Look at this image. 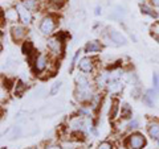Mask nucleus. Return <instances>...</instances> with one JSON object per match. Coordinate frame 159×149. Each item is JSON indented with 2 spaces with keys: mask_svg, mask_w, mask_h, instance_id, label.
Here are the masks:
<instances>
[{
  "mask_svg": "<svg viewBox=\"0 0 159 149\" xmlns=\"http://www.w3.org/2000/svg\"><path fill=\"white\" fill-rule=\"evenodd\" d=\"M74 84H76V88H90V87H93L88 74H84V73H78L76 75V78H74Z\"/></svg>",
  "mask_w": 159,
  "mask_h": 149,
  "instance_id": "nucleus-12",
  "label": "nucleus"
},
{
  "mask_svg": "<svg viewBox=\"0 0 159 149\" xmlns=\"http://www.w3.org/2000/svg\"><path fill=\"white\" fill-rule=\"evenodd\" d=\"M157 92L158 91L155 90V88H150V90H147L145 94H143L142 100H143V103H145L147 107H154V106H155Z\"/></svg>",
  "mask_w": 159,
  "mask_h": 149,
  "instance_id": "nucleus-14",
  "label": "nucleus"
},
{
  "mask_svg": "<svg viewBox=\"0 0 159 149\" xmlns=\"http://www.w3.org/2000/svg\"><path fill=\"white\" fill-rule=\"evenodd\" d=\"M138 128H139V121L137 120V119H133V120H130L127 123V131L134 132L135 130H138Z\"/></svg>",
  "mask_w": 159,
  "mask_h": 149,
  "instance_id": "nucleus-24",
  "label": "nucleus"
},
{
  "mask_svg": "<svg viewBox=\"0 0 159 149\" xmlns=\"http://www.w3.org/2000/svg\"><path fill=\"white\" fill-rule=\"evenodd\" d=\"M133 116V111H131V107L129 106L127 103H123L121 106V117L123 120H126V119H130Z\"/></svg>",
  "mask_w": 159,
  "mask_h": 149,
  "instance_id": "nucleus-20",
  "label": "nucleus"
},
{
  "mask_svg": "<svg viewBox=\"0 0 159 149\" xmlns=\"http://www.w3.org/2000/svg\"><path fill=\"white\" fill-rule=\"evenodd\" d=\"M61 86H62V82H61V81L54 82V83L52 84V86H51V90H49V95H51V96L57 95L58 91L61 90Z\"/></svg>",
  "mask_w": 159,
  "mask_h": 149,
  "instance_id": "nucleus-23",
  "label": "nucleus"
},
{
  "mask_svg": "<svg viewBox=\"0 0 159 149\" xmlns=\"http://www.w3.org/2000/svg\"><path fill=\"white\" fill-rule=\"evenodd\" d=\"M146 131H147V135L150 136L154 141H157L159 144V120H157V119H150V120L147 121Z\"/></svg>",
  "mask_w": 159,
  "mask_h": 149,
  "instance_id": "nucleus-11",
  "label": "nucleus"
},
{
  "mask_svg": "<svg viewBox=\"0 0 159 149\" xmlns=\"http://www.w3.org/2000/svg\"><path fill=\"white\" fill-rule=\"evenodd\" d=\"M44 149H64V148H62L61 144H54V143H52V144H47V145L44 147Z\"/></svg>",
  "mask_w": 159,
  "mask_h": 149,
  "instance_id": "nucleus-28",
  "label": "nucleus"
},
{
  "mask_svg": "<svg viewBox=\"0 0 159 149\" xmlns=\"http://www.w3.org/2000/svg\"><path fill=\"white\" fill-rule=\"evenodd\" d=\"M31 12H39L40 9V0H20Z\"/></svg>",
  "mask_w": 159,
  "mask_h": 149,
  "instance_id": "nucleus-19",
  "label": "nucleus"
},
{
  "mask_svg": "<svg viewBox=\"0 0 159 149\" xmlns=\"http://www.w3.org/2000/svg\"><path fill=\"white\" fill-rule=\"evenodd\" d=\"M102 44L97 41V40H93V41H89L86 42L85 48H84V52L86 54H97V53H101L102 52Z\"/></svg>",
  "mask_w": 159,
  "mask_h": 149,
  "instance_id": "nucleus-13",
  "label": "nucleus"
},
{
  "mask_svg": "<svg viewBox=\"0 0 159 149\" xmlns=\"http://www.w3.org/2000/svg\"><path fill=\"white\" fill-rule=\"evenodd\" d=\"M99 13H101V12H99V7H97V8H96V15H97V16H98V15H99Z\"/></svg>",
  "mask_w": 159,
  "mask_h": 149,
  "instance_id": "nucleus-30",
  "label": "nucleus"
},
{
  "mask_svg": "<svg viewBox=\"0 0 159 149\" xmlns=\"http://www.w3.org/2000/svg\"><path fill=\"white\" fill-rule=\"evenodd\" d=\"M151 32H152V36H159V21H157V23L152 24Z\"/></svg>",
  "mask_w": 159,
  "mask_h": 149,
  "instance_id": "nucleus-27",
  "label": "nucleus"
},
{
  "mask_svg": "<svg viewBox=\"0 0 159 149\" xmlns=\"http://www.w3.org/2000/svg\"><path fill=\"white\" fill-rule=\"evenodd\" d=\"M9 34H11L13 42H24L28 36V29L23 24H13L9 29Z\"/></svg>",
  "mask_w": 159,
  "mask_h": 149,
  "instance_id": "nucleus-5",
  "label": "nucleus"
},
{
  "mask_svg": "<svg viewBox=\"0 0 159 149\" xmlns=\"http://www.w3.org/2000/svg\"><path fill=\"white\" fill-rule=\"evenodd\" d=\"M27 88H28V86L23 81L15 82V86L12 88V90H13V95L15 96H23V94L27 91Z\"/></svg>",
  "mask_w": 159,
  "mask_h": 149,
  "instance_id": "nucleus-17",
  "label": "nucleus"
},
{
  "mask_svg": "<svg viewBox=\"0 0 159 149\" xmlns=\"http://www.w3.org/2000/svg\"><path fill=\"white\" fill-rule=\"evenodd\" d=\"M19 21H20V16L15 6L7 8L6 11H2V27H4V23H11L13 25V24H17Z\"/></svg>",
  "mask_w": 159,
  "mask_h": 149,
  "instance_id": "nucleus-9",
  "label": "nucleus"
},
{
  "mask_svg": "<svg viewBox=\"0 0 159 149\" xmlns=\"http://www.w3.org/2000/svg\"><path fill=\"white\" fill-rule=\"evenodd\" d=\"M119 112H121V104H119V100L117 98H114V99H111L110 110H109V119H110V121L116 120L119 115Z\"/></svg>",
  "mask_w": 159,
  "mask_h": 149,
  "instance_id": "nucleus-15",
  "label": "nucleus"
},
{
  "mask_svg": "<svg viewBox=\"0 0 159 149\" xmlns=\"http://www.w3.org/2000/svg\"><path fill=\"white\" fill-rule=\"evenodd\" d=\"M96 66H97V63H96V59H94L93 57H82V58H80V61H78V70L84 73V74H93L94 71H96Z\"/></svg>",
  "mask_w": 159,
  "mask_h": 149,
  "instance_id": "nucleus-7",
  "label": "nucleus"
},
{
  "mask_svg": "<svg viewBox=\"0 0 159 149\" xmlns=\"http://www.w3.org/2000/svg\"><path fill=\"white\" fill-rule=\"evenodd\" d=\"M15 7H16V9H17V12H19V16H20V21H21V24L23 25H25V27H28V25H31L32 24V20H33V12H31L29 9L24 6V4L20 2L17 3H15Z\"/></svg>",
  "mask_w": 159,
  "mask_h": 149,
  "instance_id": "nucleus-8",
  "label": "nucleus"
},
{
  "mask_svg": "<svg viewBox=\"0 0 159 149\" xmlns=\"http://www.w3.org/2000/svg\"><path fill=\"white\" fill-rule=\"evenodd\" d=\"M96 149H114V144L110 141H102L98 144Z\"/></svg>",
  "mask_w": 159,
  "mask_h": 149,
  "instance_id": "nucleus-25",
  "label": "nucleus"
},
{
  "mask_svg": "<svg viewBox=\"0 0 159 149\" xmlns=\"http://www.w3.org/2000/svg\"><path fill=\"white\" fill-rule=\"evenodd\" d=\"M40 2H41V3H48L49 0H40Z\"/></svg>",
  "mask_w": 159,
  "mask_h": 149,
  "instance_id": "nucleus-31",
  "label": "nucleus"
},
{
  "mask_svg": "<svg viewBox=\"0 0 159 149\" xmlns=\"http://www.w3.org/2000/svg\"><path fill=\"white\" fill-rule=\"evenodd\" d=\"M152 82H154V88L159 92V74L157 73H154V75H152Z\"/></svg>",
  "mask_w": 159,
  "mask_h": 149,
  "instance_id": "nucleus-26",
  "label": "nucleus"
},
{
  "mask_svg": "<svg viewBox=\"0 0 159 149\" xmlns=\"http://www.w3.org/2000/svg\"><path fill=\"white\" fill-rule=\"evenodd\" d=\"M146 144V137L141 132H130V135L126 136V138L123 140V147L126 149H143Z\"/></svg>",
  "mask_w": 159,
  "mask_h": 149,
  "instance_id": "nucleus-3",
  "label": "nucleus"
},
{
  "mask_svg": "<svg viewBox=\"0 0 159 149\" xmlns=\"http://www.w3.org/2000/svg\"><path fill=\"white\" fill-rule=\"evenodd\" d=\"M81 49H78V50L74 53V56H73V58H72V63H70V67H69V73H73V70H74V67H76L77 65H78V61H80V56H81Z\"/></svg>",
  "mask_w": 159,
  "mask_h": 149,
  "instance_id": "nucleus-22",
  "label": "nucleus"
},
{
  "mask_svg": "<svg viewBox=\"0 0 159 149\" xmlns=\"http://www.w3.org/2000/svg\"><path fill=\"white\" fill-rule=\"evenodd\" d=\"M106 90L111 94V95H117V94L122 92L123 90V83L121 82V79H114V81H110L106 86Z\"/></svg>",
  "mask_w": 159,
  "mask_h": 149,
  "instance_id": "nucleus-16",
  "label": "nucleus"
},
{
  "mask_svg": "<svg viewBox=\"0 0 159 149\" xmlns=\"http://www.w3.org/2000/svg\"><path fill=\"white\" fill-rule=\"evenodd\" d=\"M66 37H68V33H65V32H61V33H57V34H53V36L48 37L47 48H48V50L51 52L52 56L58 58L64 54V52H65Z\"/></svg>",
  "mask_w": 159,
  "mask_h": 149,
  "instance_id": "nucleus-1",
  "label": "nucleus"
},
{
  "mask_svg": "<svg viewBox=\"0 0 159 149\" xmlns=\"http://www.w3.org/2000/svg\"><path fill=\"white\" fill-rule=\"evenodd\" d=\"M96 96V94L93 91V87L90 88H76L74 90V98L76 100L81 104H90L92 100Z\"/></svg>",
  "mask_w": 159,
  "mask_h": 149,
  "instance_id": "nucleus-6",
  "label": "nucleus"
},
{
  "mask_svg": "<svg viewBox=\"0 0 159 149\" xmlns=\"http://www.w3.org/2000/svg\"><path fill=\"white\" fill-rule=\"evenodd\" d=\"M66 3V0H49L48 2V6L51 7L52 9H56V11H58V9H61L64 7V4Z\"/></svg>",
  "mask_w": 159,
  "mask_h": 149,
  "instance_id": "nucleus-21",
  "label": "nucleus"
},
{
  "mask_svg": "<svg viewBox=\"0 0 159 149\" xmlns=\"http://www.w3.org/2000/svg\"><path fill=\"white\" fill-rule=\"evenodd\" d=\"M32 149H37V148H32Z\"/></svg>",
  "mask_w": 159,
  "mask_h": 149,
  "instance_id": "nucleus-32",
  "label": "nucleus"
},
{
  "mask_svg": "<svg viewBox=\"0 0 159 149\" xmlns=\"http://www.w3.org/2000/svg\"><path fill=\"white\" fill-rule=\"evenodd\" d=\"M150 6L154 7V8H159V0H148Z\"/></svg>",
  "mask_w": 159,
  "mask_h": 149,
  "instance_id": "nucleus-29",
  "label": "nucleus"
},
{
  "mask_svg": "<svg viewBox=\"0 0 159 149\" xmlns=\"http://www.w3.org/2000/svg\"><path fill=\"white\" fill-rule=\"evenodd\" d=\"M49 66H51V58H49V56H47L45 53H39L31 67H32V71L36 75H41L43 73H45L48 70Z\"/></svg>",
  "mask_w": 159,
  "mask_h": 149,
  "instance_id": "nucleus-4",
  "label": "nucleus"
},
{
  "mask_svg": "<svg viewBox=\"0 0 159 149\" xmlns=\"http://www.w3.org/2000/svg\"><path fill=\"white\" fill-rule=\"evenodd\" d=\"M105 38L107 40L109 44H113V45H116V46H122V45H126L127 44L126 37L123 36L122 33L116 31V29H109V32L105 36Z\"/></svg>",
  "mask_w": 159,
  "mask_h": 149,
  "instance_id": "nucleus-10",
  "label": "nucleus"
},
{
  "mask_svg": "<svg viewBox=\"0 0 159 149\" xmlns=\"http://www.w3.org/2000/svg\"><path fill=\"white\" fill-rule=\"evenodd\" d=\"M57 16H54L52 13H48L45 16H43L41 20H40V24H39V31L43 36H53L54 31L57 28Z\"/></svg>",
  "mask_w": 159,
  "mask_h": 149,
  "instance_id": "nucleus-2",
  "label": "nucleus"
},
{
  "mask_svg": "<svg viewBox=\"0 0 159 149\" xmlns=\"http://www.w3.org/2000/svg\"><path fill=\"white\" fill-rule=\"evenodd\" d=\"M141 12L143 13V15H146V16H148V17H151V19H158V12L154 9V7H151L150 4H142L141 6Z\"/></svg>",
  "mask_w": 159,
  "mask_h": 149,
  "instance_id": "nucleus-18",
  "label": "nucleus"
}]
</instances>
